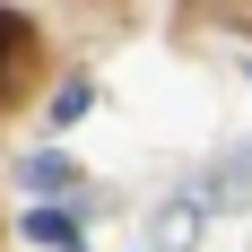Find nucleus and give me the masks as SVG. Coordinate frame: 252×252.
<instances>
[{"label":"nucleus","mask_w":252,"mask_h":252,"mask_svg":"<svg viewBox=\"0 0 252 252\" xmlns=\"http://www.w3.org/2000/svg\"><path fill=\"white\" fill-rule=\"evenodd\" d=\"M35 61V26L18 18V9H0V96L18 87V70Z\"/></svg>","instance_id":"f257e3e1"},{"label":"nucleus","mask_w":252,"mask_h":252,"mask_svg":"<svg viewBox=\"0 0 252 252\" xmlns=\"http://www.w3.org/2000/svg\"><path fill=\"white\" fill-rule=\"evenodd\" d=\"M26 235H35V244H61V252L78 244V226L61 218V209H35V218H26Z\"/></svg>","instance_id":"f03ea898"}]
</instances>
